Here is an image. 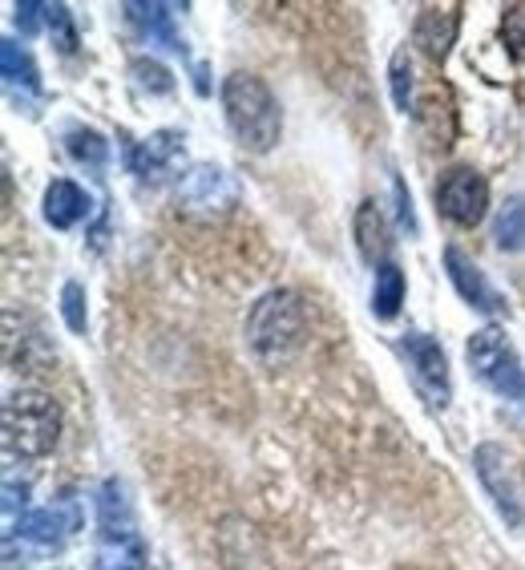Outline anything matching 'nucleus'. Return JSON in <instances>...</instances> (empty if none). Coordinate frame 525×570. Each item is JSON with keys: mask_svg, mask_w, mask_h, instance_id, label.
Segmentation results:
<instances>
[{"mask_svg": "<svg viewBox=\"0 0 525 570\" xmlns=\"http://www.w3.org/2000/svg\"><path fill=\"white\" fill-rule=\"evenodd\" d=\"M222 114H227L242 150L251 154H267L284 134V114H279V101L267 89V81L242 73V69L222 81Z\"/></svg>", "mask_w": 525, "mask_h": 570, "instance_id": "obj_1", "label": "nucleus"}, {"mask_svg": "<svg viewBox=\"0 0 525 570\" xmlns=\"http://www.w3.org/2000/svg\"><path fill=\"white\" fill-rule=\"evenodd\" d=\"M304 341V307L291 292H267L247 316V344L262 364H279Z\"/></svg>", "mask_w": 525, "mask_h": 570, "instance_id": "obj_2", "label": "nucleus"}, {"mask_svg": "<svg viewBox=\"0 0 525 570\" xmlns=\"http://www.w3.org/2000/svg\"><path fill=\"white\" fill-rule=\"evenodd\" d=\"M61 438V409L44 393H12L4 401V450L17 458H44Z\"/></svg>", "mask_w": 525, "mask_h": 570, "instance_id": "obj_3", "label": "nucleus"}, {"mask_svg": "<svg viewBox=\"0 0 525 570\" xmlns=\"http://www.w3.org/2000/svg\"><path fill=\"white\" fill-rule=\"evenodd\" d=\"M465 356H469L473 373L482 376V381L489 384L497 396H505V401H522V396H525L522 361H517L514 344L505 341L502 328L473 332V341L465 344Z\"/></svg>", "mask_w": 525, "mask_h": 570, "instance_id": "obj_4", "label": "nucleus"}, {"mask_svg": "<svg viewBox=\"0 0 525 570\" xmlns=\"http://www.w3.org/2000/svg\"><path fill=\"white\" fill-rule=\"evenodd\" d=\"M437 207L457 227H477L485 219V210H489V183L477 170H469V166H457V170L440 178Z\"/></svg>", "mask_w": 525, "mask_h": 570, "instance_id": "obj_5", "label": "nucleus"}, {"mask_svg": "<svg viewBox=\"0 0 525 570\" xmlns=\"http://www.w3.org/2000/svg\"><path fill=\"white\" fill-rule=\"evenodd\" d=\"M405 356H408V368H413V381L420 389L428 405H449V361H445V348H440L433 336L425 332H408L405 336Z\"/></svg>", "mask_w": 525, "mask_h": 570, "instance_id": "obj_6", "label": "nucleus"}, {"mask_svg": "<svg viewBox=\"0 0 525 570\" xmlns=\"http://www.w3.org/2000/svg\"><path fill=\"white\" fill-rule=\"evenodd\" d=\"M178 203L187 210H227L239 203V183L215 163L190 166L187 175L178 178Z\"/></svg>", "mask_w": 525, "mask_h": 570, "instance_id": "obj_7", "label": "nucleus"}, {"mask_svg": "<svg viewBox=\"0 0 525 570\" xmlns=\"http://www.w3.org/2000/svg\"><path fill=\"white\" fill-rule=\"evenodd\" d=\"M473 465H477V478H482V485L489 490L493 505L505 514V522H509V527H522L525 522L522 494H517L514 470H509L505 450H497V445H482V450L473 453Z\"/></svg>", "mask_w": 525, "mask_h": 570, "instance_id": "obj_8", "label": "nucleus"}, {"mask_svg": "<svg viewBox=\"0 0 525 570\" xmlns=\"http://www.w3.org/2000/svg\"><path fill=\"white\" fill-rule=\"evenodd\" d=\"M182 134L178 130H158L150 134L142 146H130V170L138 178H146V183H162V178H170L182 166V158H187V150H182Z\"/></svg>", "mask_w": 525, "mask_h": 570, "instance_id": "obj_9", "label": "nucleus"}, {"mask_svg": "<svg viewBox=\"0 0 525 570\" xmlns=\"http://www.w3.org/2000/svg\"><path fill=\"white\" fill-rule=\"evenodd\" d=\"M457 29H460V4H428V9H420V17H416V45H420V53L428 57V61H445L453 49V41H457Z\"/></svg>", "mask_w": 525, "mask_h": 570, "instance_id": "obj_10", "label": "nucleus"}, {"mask_svg": "<svg viewBox=\"0 0 525 570\" xmlns=\"http://www.w3.org/2000/svg\"><path fill=\"white\" fill-rule=\"evenodd\" d=\"M445 267H449L453 287H457L460 299H465L469 307H477V312H497V307H502V296L493 292V284L485 279V272L473 264L460 247H449V252H445Z\"/></svg>", "mask_w": 525, "mask_h": 570, "instance_id": "obj_11", "label": "nucleus"}, {"mask_svg": "<svg viewBox=\"0 0 525 570\" xmlns=\"http://www.w3.org/2000/svg\"><path fill=\"white\" fill-rule=\"evenodd\" d=\"M21 530L24 542H33V547L41 550H57L61 542H66L69 530H77V510H69V514H57V510H33V514H24L17 527L9 530V538Z\"/></svg>", "mask_w": 525, "mask_h": 570, "instance_id": "obj_12", "label": "nucleus"}, {"mask_svg": "<svg viewBox=\"0 0 525 570\" xmlns=\"http://www.w3.org/2000/svg\"><path fill=\"white\" fill-rule=\"evenodd\" d=\"M89 215V195L69 178H57L44 190V219L53 223L57 230H69Z\"/></svg>", "mask_w": 525, "mask_h": 570, "instance_id": "obj_13", "label": "nucleus"}, {"mask_svg": "<svg viewBox=\"0 0 525 570\" xmlns=\"http://www.w3.org/2000/svg\"><path fill=\"white\" fill-rule=\"evenodd\" d=\"M126 12H130V21L138 24L150 41H158L162 49H175V53H182V41H178V33H175L178 4H142V0H130V4H126Z\"/></svg>", "mask_w": 525, "mask_h": 570, "instance_id": "obj_14", "label": "nucleus"}, {"mask_svg": "<svg viewBox=\"0 0 525 570\" xmlns=\"http://www.w3.org/2000/svg\"><path fill=\"white\" fill-rule=\"evenodd\" d=\"M98 570H146V542L133 534H101Z\"/></svg>", "mask_w": 525, "mask_h": 570, "instance_id": "obj_15", "label": "nucleus"}, {"mask_svg": "<svg viewBox=\"0 0 525 570\" xmlns=\"http://www.w3.org/2000/svg\"><path fill=\"white\" fill-rule=\"evenodd\" d=\"M98 522H101V534H133V505L118 478H110L98 490Z\"/></svg>", "mask_w": 525, "mask_h": 570, "instance_id": "obj_16", "label": "nucleus"}, {"mask_svg": "<svg viewBox=\"0 0 525 570\" xmlns=\"http://www.w3.org/2000/svg\"><path fill=\"white\" fill-rule=\"evenodd\" d=\"M356 243H360V255L368 264H376V259L388 255V227H384V215L376 203H364V207L356 210Z\"/></svg>", "mask_w": 525, "mask_h": 570, "instance_id": "obj_17", "label": "nucleus"}, {"mask_svg": "<svg viewBox=\"0 0 525 570\" xmlns=\"http://www.w3.org/2000/svg\"><path fill=\"white\" fill-rule=\"evenodd\" d=\"M493 239L509 255L525 252V195L505 198V207L497 210V223H493Z\"/></svg>", "mask_w": 525, "mask_h": 570, "instance_id": "obj_18", "label": "nucleus"}, {"mask_svg": "<svg viewBox=\"0 0 525 570\" xmlns=\"http://www.w3.org/2000/svg\"><path fill=\"white\" fill-rule=\"evenodd\" d=\"M416 118H420V130H425L428 146H437V150H449L453 134L440 130V121H445V126L453 130V106H449V98L437 101V89H433V94H425V101L416 106Z\"/></svg>", "mask_w": 525, "mask_h": 570, "instance_id": "obj_19", "label": "nucleus"}, {"mask_svg": "<svg viewBox=\"0 0 525 570\" xmlns=\"http://www.w3.org/2000/svg\"><path fill=\"white\" fill-rule=\"evenodd\" d=\"M405 304V275L396 264H380L376 272V296H373V307L380 320H393Z\"/></svg>", "mask_w": 525, "mask_h": 570, "instance_id": "obj_20", "label": "nucleus"}, {"mask_svg": "<svg viewBox=\"0 0 525 570\" xmlns=\"http://www.w3.org/2000/svg\"><path fill=\"white\" fill-rule=\"evenodd\" d=\"M69 154H73V163L89 166V170H106L110 142L98 130H69Z\"/></svg>", "mask_w": 525, "mask_h": 570, "instance_id": "obj_21", "label": "nucleus"}, {"mask_svg": "<svg viewBox=\"0 0 525 570\" xmlns=\"http://www.w3.org/2000/svg\"><path fill=\"white\" fill-rule=\"evenodd\" d=\"M130 77H133V86L142 89V94H150V98L175 94V77H170V69H166L162 61H153V57H138V61L130 66Z\"/></svg>", "mask_w": 525, "mask_h": 570, "instance_id": "obj_22", "label": "nucleus"}, {"mask_svg": "<svg viewBox=\"0 0 525 570\" xmlns=\"http://www.w3.org/2000/svg\"><path fill=\"white\" fill-rule=\"evenodd\" d=\"M0 69H4V81L9 86H29L37 89V66H33V57L24 53L17 41H0Z\"/></svg>", "mask_w": 525, "mask_h": 570, "instance_id": "obj_23", "label": "nucleus"}, {"mask_svg": "<svg viewBox=\"0 0 525 570\" xmlns=\"http://www.w3.org/2000/svg\"><path fill=\"white\" fill-rule=\"evenodd\" d=\"M388 77H393V101L408 114L413 110V57H408V49H396L393 53Z\"/></svg>", "mask_w": 525, "mask_h": 570, "instance_id": "obj_24", "label": "nucleus"}, {"mask_svg": "<svg viewBox=\"0 0 525 570\" xmlns=\"http://www.w3.org/2000/svg\"><path fill=\"white\" fill-rule=\"evenodd\" d=\"M44 21L53 29V41L61 53H73L77 49V33H73V21H69V9L66 4H44Z\"/></svg>", "mask_w": 525, "mask_h": 570, "instance_id": "obj_25", "label": "nucleus"}, {"mask_svg": "<svg viewBox=\"0 0 525 570\" xmlns=\"http://www.w3.org/2000/svg\"><path fill=\"white\" fill-rule=\"evenodd\" d=\"M61 316H66L69 332H86V287L73 279L61 287Z\"/></svg>", "mask_w": 525, "mask_h": 570, "instance_id": "obj_26", "label": "nucleus"}, {"mask_svg": "<svg viewBox=\"0 0 525 570\" xmlns=\"http://www.w3.org/2000/svg\"><path fill=\"white\" fill-rule=\"evenodd\" d=\"M502 37H505V45L514 49V57L525 61V4H509V9H505Z\"/></svg>", "mask_w": 525, "mask_h": 570, "instance_id": "obj_27", "label": "nucleus"}, {"mask_svg": "<svg viewBox=\"0 0 525 570\" xmlns=\"http://www.w3.org/2000/svg\"><path fill=\"white\" fill-rule=\"evenodd\" d=\"M41 12H44L41 0H21V4H17V24H21L24 37H33L37 29H41Z\"/></svg>", "mask_w": 525, "mask_h": 570, "instance_id": "obj_28", "label": "nucleus"}, {"mask_svg": "<svg viewBox=\"0 0 525 570\" xmlns=\"http://www.w3.org/2000/svg\"><path fill=\"white\" fill-rule=\"evenodd\" d=\"M24 498H29V485H17V482L4 485V522H9V530L17 527V505L24 510Z\"/></svg>", "mask_w": 525, "mask_h": 570, "instance_id": "obj_29", "label": "nucleus"}, {"mask_svg": "<svg viewBox=\"0 0 525 570\" xmlns=\"http://www.w3.org/2000/svg\"><path fill=\"white\" fill-rule=\"evenodd\" d=\"M396 203H400V227L416 230V219H413V198L405 195V183H396Z\"/></svg>", "mask_w": 525, "mask_h": 570, "instance_id": "obj_30", "label": "nucleus"}]
</instances>
